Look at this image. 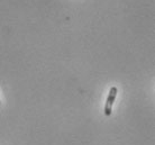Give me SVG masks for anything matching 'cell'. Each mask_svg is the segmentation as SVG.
Instances as JSON below:
<instances>
[{"mask_svg":"<svg viewBox=\"0 0 155 145\" xmlns=\"http://www.w3.org/2000/svg\"><path fill=\"white\" fill-rule=\"evenodd\" d=\"M117 92H118V90H117L116 87H111V88H110L108 98H107L106 106H105V115L106 116H110V115H111V108H113V105H114V102H115V99H116Z\"/></svg>","mask_w":155,"mask_h":145,"instance_id":"6da1fadb","label":"cell"},{"mask_svg":"<svg viewBox=\"0 0 155 145\" xmlns=\"http://www.w3.org/2000/svg\"><path fill=\"white\" fill-rule=\"evenodd\" d=\"M0 105H1V101H0Z\"/></svg>","mask_w":155,"mask_h":145,"instance_id":"7a4b0ae2","label":"cell"}]
</instances>
